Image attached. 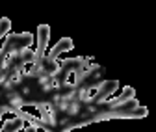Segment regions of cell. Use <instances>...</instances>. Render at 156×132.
<instances>
[{
    "label": "cell",
    "instance_id": "cell-1",
    "mask_svg": "<svg viewBox=\"0 0 156 132\" xmlns=\"http://www.w3.org/2000/svg\"><path fill=\"white\" fill-rule=\"evenodd\" d=\"M32 41H34V35L28 34V32H24V34H9L6 50H21L24 47H30Z\"/></svg>",
    "mask_w": 156,
    "mask_h": 132
},
{
    "label": "cell",
    "instance_id": "cell-2",
    "mask_svg": "<svg viewBox=\"0 0 156 132\" xmlns=\"http://www.w3.org/2000/svg\"><path fill=\"white\" fill-rule=\"evenodd\" d=\"M48 39H50V28L47 24H39L37 26V60H41L45 56V50H47V45H48Z\"/></svg>",
    "mask_w": 156,
    "mask_h": 132
},
{
    "label": "cell",
    "instance_id": "cell-3",
    "mask_svg": "<svg viewBox=\"0 0 156 132\" xmlns=\"http://www.w3.org/2000/svg\"><path fill=\"white\" fill-rule=\"evenodd\" d=\"M117 87H119V82H117V80H104V82H101L99 95H97L95 102H97V104H104V101H106L110 95H113V93L117 91Z\"/></svg>",
    "mask_w": 156,
    "mask_h": 132
},
{
    "label": "cell",
    "instance_id": "cell-4",
    "mask_svg": "<svg viewBox=\"0 0 156 132\" xmlns=\"http://www.w3.org/2000/svg\"><path fill=\"white\" fill-rule=\"evenodd\" d=\"M39 69H41V74H45V77H54V74L62 71V63H60V60H54L50 56H43Z\"/></svg>",
    "mask_w": 156,
    "mask_h": 132
},
{
    "label": "cell",
    "instance_id": "cell-5",
    "mask_svg": "<svg viewBox=\"0 0 156 132\" xmlns=\"http://www.w3.org/2000/svg\"><path fill=\"white\" fill-rule=\"evenodd\" d=\"M37 110L43 125H56V108L50 102H37Z\"/></svg>",
    "mask_w": 156,
    "mask_h": 132
},
{
    "label": "cell",
    "instance_id": "cell-6",
    "mask_svg": "<svg viewBox=\"0 0 156 132\" xmlns=\"http://www.w3.org/2000/svg\"><path fill=\"white\" fill-rule=\"evenodd\" d=\"M73 47H74V43H73L71 37H62V39L54 45V48H52V52L48 56L54 58V60H58V56H60L62 52H69V50H73Z\"/></svg>",
    "mask_w": 156,
    "mask_h": 132
},
{
    "label": "cell",
    "instance_id": "cell-7",
    "mask_svg": "<svg viewBox=\"0 0 156 132\" xmlns=\"http://www.w3.org/2000/svg\"><path fill=\"white\" fill-rule=\"evenodd\" d=\"M41 60L35 62H23V65L19 67L23 73V77H41Z\"/></svg>",
    "mask_w": 156,
    "mask_h": 132
},
{
    "label": "cell",
    "instance_id": "cell-8",
    "mask_svg": "<svg viewBox=\"0 0 156 132\" xmlns=\"http://www.w3.org/2000/svg\"><path fill=\"white\" fill-rule=\"evenodd\" d=\"M80 82H82V77H80V73H78V69H69L63 82H62V86L69 87V89H76Z\"/></svg>",
    "mask_w": 156,
    "mask_h": 132
},
{
    "label": "cell",
    "instance_id": "cell-9",
    "mask_svg": "<svg viewBox=\"0 0 156 132\" xmlns=\"http://www.w3.org/2000/svg\"><path fill=\"white\" fill-rule=\"evenodd\" d=\"M21 80H23V73H21V69L19 67H15L13 71H11V74H8V80H6V87L9 89V87H13V86H17V84H21Z\"/></svg>",
    "mask_w": 156,
    "mask_h": 132
},
{
    "label": "cell",
    "instance_id": "cell-10",
    "mask_svg": "<svg viewBox=\"0 0 156 132\" xmlns=\"http://www.w3.org/2000/svg\"><path fill=\"white\" fill-rule=\"evenodd\" d=\"M17 58H19V50H6L2 54V63H0V69H9V65Z\"/></svg>",
    "mask_w": 156,
    "mask_h": 132
},
{
    "label": "cell",
    "instance_id": "cell-11",
    "mask_svg": "<svg viewBox=\"0 0 156 132\" xmlns=\"http://www.w3.org/2000/svg\"><path fill=\"white\" fill-rule=\"evenodd\" d=\"M19 58H23V62H35L37 60V52L30 45V47H24V48L19 50Z\"/></svg>",
    "mask_w": 156,
    "mask_h": 132
},
{
    "label": "cell",
    "instance_id": "cell-12",
    "mask_svg": "<svg viewBox=\"0 0 156 132\" xmlns=\"http://www.w3.org/2000/svg\"><path fill=\"white\" fill-rule=\"evenodd\" d=\"M99 87H101V82L95 84V86H91V87H87L86 89V101L84 102H93L97 99V95H99Z\"/></svg>",
    "mask_w": 156,
    "mask_h": 132
},
{
    "label": "cell",
    "instance_id": "cell-13",
    "mask_svg": "<svg viewBox=\"0 0 156 132\" xmlns=\"http://www.w3.org/2000/svg\"><path fill=\"white\" fill-rule=\"evenodd\" d=\"M9 30H11V21L8 17H2V19H0V39L6 37L9 34Z\"/></svg>",
    "mask_w": 156,
    "mask_h": 132
},
{
    "label": "cell",
    "instance_id": "cell-14",
    "mask_svg": "<svg viewBox=\"0 0 156 132\" xmlns=\"http://www.w3.org/2000/svg\"><path fill=\"white\" fill-rule=\"evenodd\" d=\"M9 106L11 108H21L23 104H24V101H23V97L21 95H13V93H9Z\"/></svg>",
    "mask_w": 156,
    "mask_h": 132
},
{
    "label": "cell",
    "instance_id": "cell-15",
    "mask_svg": "<svg viewBox=\"0 0 156 132\" xmlns=\"http://www.w3.org/2000/svg\"><path fill=\"white\" fill-rule=\"evenodd\" d=\"M67 110H69V114H71V116H76V114H78V110H80V101H78V99H73V102L69 104Z\"/></svg>",
    "mask_w": 156,
    "mask_h": 132
},
{
    "label": "cell",
    "instance_id": "cell-16",
    "mask_svg": "<svg viewBox=\"0 0 156 132\" xmlns=\"http://www.w3.org/2000/svg\"><path fill=\"white\" fill-rule=\"evenodd\" d=\"M50 87H52V89H58V87H62V82H60V78H58V74L50 77Z\"/></svg>",
    "mask_w": 156,
    "mask_h": 132
},
{
    "label": "cell",
    "instance_id": "cell-17",
    "mask_svg": "<svg viewBox=\"0 0 156 132\" xmlns=\"http://www.w3.org/2000/svg\"><path fill=\"white\" fill-rule=\"evenodd\" d=\"M6 80H8V74H2V77H0V86H4Z\"/></svg>",
    "mask_w": 156,
    "mask_h": 132
}]
</instances>
